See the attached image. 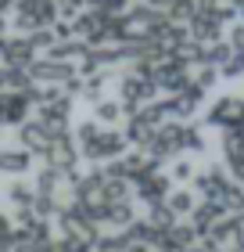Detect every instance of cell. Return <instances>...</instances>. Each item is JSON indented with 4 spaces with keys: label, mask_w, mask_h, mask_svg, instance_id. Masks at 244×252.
<instances>
[{
    "label": "cell",
    "mask_w": 244,
    "mask_h": 252,
    "mask_svg": "<svg viewBox=\"0 0 244 252\" xmlns=\"http://www.w3.org/2000/svg\"><path fill=\"white\" fill-rule=\"evenodd\" d=\"M0 32H4V18H0Z\"/></svg>",
    "instance_id": "cell-3"
},
{
    "label": "cell",
    "mask_w": 244,
    "mask_h": 252,
    "mask_svg": "<svg viewBox=\"0 0 244 252\" xmlns=\"http://www.w3.org/2000/svg\"><path fill=\"white\" fill-rule=\"evenodd\" d=\"M29 166V155H22V152H0V169L4 173H18V169H26Z\"/></svg>",
    "instance_id": "cell-1"
},
{
    "label": "cell",
    "mask_w": 244,
    "mask_h": 252,
    "mask_svg": "<svg viewBox=\"0 0 244 252\" xmlns=\"http://www.w3.org/2000/svg\"><path fill=\"white\" fill-rule=\"evenodd\" d=\"M11 198H15V202H29V188L26 184H15V188H11Z\"/></svg>",
    "instance_id": "cell-2"
}]
</instances>
